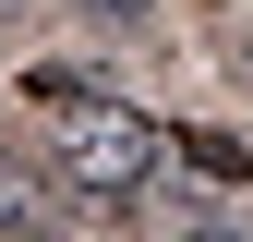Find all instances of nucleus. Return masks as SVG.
I'll return each instance as SVG.
<instances>
[{
    "label": "nucleus",
    "instance_id": "3",
    "mask_svg": "<svg viewBox=\"0 0 253 242\" xmlns=\"http://www.w3.org/2000/svg\"><path fill=\"white\" fill-rule=\"evenodd\" d=\"M84 12H97V24H145L157 0H84Z\"/></svg>",
    "mask_w": 253,
    "mask_h": 242
},
{
    "label": "nucleus",
    "instance_id": "4",
    "mask_svg": "<svg viewBox=\"0 0 253 242\" xmlns=\"http://www.w3.org/2000/svg\"><path fill=\"white\" fill-rule=\"evenodd\" d=\"M229 60H241V73H253V24H241V37H229Z\"/></svg>",
    "mask_w": 253,
    "mask_h": 242
},
{
    "label": "nucleus",
    "instance_id": "1",
    "mask_svg": "<svg viewBox=\"0 0 253 242\" xmlns=\"http://www.w3.org/2000/svg\"><path fill=\"white\" fill-rule=\"evenodd\" d=\"M48 97V145H60V170H73V194H97V206H133L145 182H157V158H169V133H157L145 109H121V97H97V85H37Z\"/></svg>",
    "mask_w": 253,
    "mask_h": 242
},
{
    "label": "nucleus",
    "instance_id": "2",
    "mask_svg": "<svg viewBox=\"0 0 253 242\" xmlns=\"http://www.w3.org/2000/svg\"><path fill=\"white\" fill-rule=\"evenodd\" d=\"M24 194H37V182H24L12 158H0V230H12V218H24Z\"/></svg>",
    "mask_w": 253,
    "mask_h": 242
},
{
    "label": "nucleus",
    "instance_id": "6",
    "mask_svg": "<svg viewBox=\"0 0 253 242\" xmlns=\"http://www.w3.org/2000/svg\"><path fill=\"white\" fill-rule=\"evenodd\" d=\"M0 12H24V0H0Z\"/></svg>",
    "mask_w": 253,
    "mask_h": 242
},
{
    "label": "nucleus",
    "instance_id": "5",
    "mask_svg": "<svg viewBox=\"0 0 253 242\" xmlns=\"http://www.w3.org/2000/svg\"><path fill=\"white\" fill-rule=\"evenodd\" d=\"M181 242H241V230H181Z\"/></svg>",
    "mask_w": 253,
    "mask_h": 242
}]
</instances>
